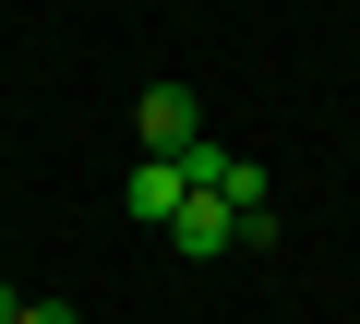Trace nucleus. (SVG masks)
<instances>
[{"label": "nucleus", "mask_w": 360, "mask_h": 324, "mask_svg": "<svg viewBox=\"0 0 360 324\" xmlns=\"http://www.w3.org/2000/svg\"><path fill=\"white\" fill-rule=\"evenodd\" d=\"M132 144H144V156H193V144H205V96H193V84H144V96H132Z\"/></svg>", "instance_id": "f257e3e1"}, {"label": "nucleus", "mask_w": 360, "mask_h": 324, "mask_svg": "<svg viewBox=\"0 0 360 324\" xmlns=\"http://www.w3.org/2000/svg\"><path fill=\"white\" fill-rule=\"evenodd\" d=\"M180 205H193V169H180V156H132V181H120V216H132V228H168Z\"/></svg>", "instance_id": "f03ea898"}, {"label": "nucleus", "mask_w": 360, "mask_h": 324, "mask_svg": "<svg viewBox=\"0 0 360 324\" xmlns=\"http://www.w3.org/2000/svg\"><path fill=\"white\" fill-rule=\"evenodd\" d=\"M168 252H180V264H229V252H240V205H217V193H193V205L168 216Z\"/></svg>", "instance_id": "7ed1b4c3"}, {"label": "nucleus", "mask_w": 360, "mask_h": 324, "mask_svg": "<svg viewBox=\"0 0 360 324\" xmlns=\"http://www.w3.org/2000/svg\"><path fill=\"white\" fill-rule=\"evenodd\" d=\"M13 324H84V312H60V300H25V312H13Z\"/></svg>", "instance_id": "20e7f679"}, {"label": "nucleus", "mask_w": 360, "mask_h": 324, "mask_svg": "<svg viewBox=\"0 0 360 324\" xmlns=\"http://www.w3.org/2000/svg\"><path fill=\"white\" fill-rule=\"evenodd\" d=\"M13 312H25V288H0V324H13Z\"/></svg>", "instance_id": "39448f33"}]
</instances>
